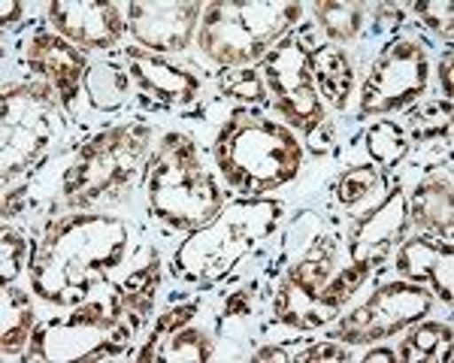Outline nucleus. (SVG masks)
Returning a JSON list of instances; mask_svg holds the SVG:
<instances>
[{
  "mask_svg": "<svg viewBox=\"0 0 454 363\" xmlns=\"http://www.w3.org/2000/svg\"><path fill=\"white\" fill-rule=\"evenodd\" d=\"M130 230L119 218L67 215L43 239L31 260L34 290L58 306H79L98 279L124 260Z\"/></svg>",
  "mask_w": 454,
  "mask_h": 363,
  "instance_id": "f257e3e1",
  "label": "nucleus"
},
{
  "mask_svg": "<svg viewBox=\"0 0 454 363\" xmlns=\"http://www.w3.org/2000/svg\"><path fill=\"white\" fill-rule=\"evenodd\" d=\"M215 158L224 179L233 188L263 194L294 179L300 161H303V149H300L297 136L276 121L239 109L218 136Z\"/></svg>",
  "mask_w": 454,
  "mask_h": 363,
  "instance_id": "f03ea898",
  "label": "nucleus"
},
{
  "mask_svg": "<svg viewBox=\"0 0 454 363\" xmlns=\"http://www.w3.org/2000/svg\"><path fill=\"white\" fill-rule=\"evenodd\" d=\"M279 203L273 200H239L218 209L203 228H197L176 254V270L188 282L224 279L261 239L279 221Z\"/></svg>",
  "mask_w": 454,
  "mask_h": 363,
  "instance_id": "7ed1b4c3",
  "label": "nucleus"
},
{
  "mask_svg": "<svg viewBox=\"0 0 454 363\" xmlns=\"http://www.w3.org/2000/svg\"><path fill=\"white\" fill-rule=\"evenodd\" d=\"M152 212L164 218L176 230L203 228L222 209V194L203 170L197 149L182 136L170 134L158 151V161L149 176Z\"/></svg>",
  "mask_w": 454,
  "mask_h": 363,
  "instance_id": "20e7f679",
  "label": "nucleus"
},
{
  "mask_svg": "<svg viewBox=\"0 0 454 363\" xmlns=\"http://www.w3.org/2000/svg\"><path fill=\"white\" fill-rule=\"evenodd\" d=\"M300 19V4H209L197 42L212 61L246 64Z\"/></svg>",
  "mask_w": 454,
  "mask_h": 363,
  "instance_id": "39448f33",
  "label": "nucleus"
},
{
  "mask_svg": "<svg viewBox=\"0 0 454 363\" xmlns=\"http://www.w3.org/2000/svg\"><path fill=\"white\" fill-rule=\"evenodd\" d=\"M145 149H149L145 127H115L100 134L79 151V161L64 185L67 200L85 206V203L113 197L121 188L134 185L143 170Z\"/></svg>",
  "mask_w": 454,
  "mask_h": 363,
  "instance_id": "423d86ee",
  "label": "nucleus"
},
{
  "mask_svg": "<svg viewBox=\"0 0 454 363\" xmlns=\"http://www.w3.org/2000/svg\"><path fill=\"white\" fill-rule=\"evenodd\" d=\"M61 130L49 85H12L4 94V182L31 166Z\"/></svg>",
  "mask_w": 454,
  "mask_h": 363,
  "instance_id": "0eeeda50",
  "label": "nucleus"
},
{
  "mask_svg": "<svg viewBox=\"0 0 454 363\" xmlns=\"http://www.w3.org/2000/svg\"><path fill=\"white\" fill-rule=\"evenodd\" d=\"M263 76L276 94V109L300 130H312L325 119L318 89L312 79V58L303 42L294 36H285L279 46L263 61Z\"/></svg>",
  "mask_w": 454,
  "mask_h": 363,
  "instance_id": "6e6552de",
  "label": "nucleus"
},
{
  "mask_svg": "<svg viewBox=\"0 0 454 363\" xmlns=\"http://www.w3.org/2000/svg\"><path fill=\"white\" fill-rule=\"evenodd\" d=\"M430 312V294L421 285H409V282H391V285L379 288L376 294L355 309L336 330L342 343H372V339L391 336L403 327L421 321Z\"/></svg>",
  "mask_w": 454,
  "mask_h": 363,
  "instance_id": "1a4fd4ad",
  "label": "nucleus"
},
{
  "mask_svg": "<svg viewBox=\"0 0 454 363\" xmlns=\"http://www.w3.org/2000/svg\"><path fill=\"white\" fill-rule=\"evenodd\" d=\"M427 85V55L419 42L403 40L391 46L376 70L367 76L361 94L364 115L372 112H391V109H403L409 100H415Z\"/></svg>",
  "mask_w": 454,
  "mask_h": 363,
  "instance_id": "9d476101",
  "label": "nucleus"
},
{
  "mask_svg": "<svg viewBox=\"0 0 454 363\" xmlns=\"http://www.w3.org/2000/svg\"><path fill=\"white\" fill-rule=\"evenodd\" d=\"M333 245H327L325 251H312V258L300 260L291 270L279 297H276L279 321L291 327H303V330H312V327L331 321V315L325 309V288L333 279Z\"/></svg>",
  "mask_w": 454,
  "mask_h": 363,
  "instance_id": "9b49d317",
  "label": "nucleus"
},
{
  "mask_svg": "<svg viewBox=\"0 0 454 363\" xmlns=\"http://www.w3.org/2000/svg\"><path fill=\"white\" fill-rule=\"evenodd\" d=\"M200 16L197 4H130L128 25L143 46L155 52H182Z\"/></svg>",
  "mask_w": 454,
  "mask_h": 363,
  "instance_id": "f8f14e48",
  "label": "nucleus"
},
{
  "mask_svg": "<svg viewBox=\"0 0 454 363\" xmlns=\"http://www.w3.org/2000/svg\"><path fill=\"white\" fill-rule=\"evenodd\" d=\"M58 34L88 49L113 46L121 36V12L115 4H98V0H58L49 6Z\"/></svg>",
  "mask_w": 454,
  "mask_h": 363,
  "instance_id": "ddd939ff",
  "label": "nucleus"
},
{
  "mask_svg": "<svg viewBox=\"0 0 454 363\" xmlns=\"http://www.w3.org/2000/svg\"><path fill=\"white\" fill-rule=\"evenodd\" d=\"M406 218L409 215H406L403 191L394 188L391 197H387L370 218H364L361 228L355 230V236H351V260H355V264H367V266L382 260L385 254L391 251V245L403 236Z\"/></svg>",
  "mask_w": 454,
  "mask_h": 363,
  "instance_id": "4468645a",
  "label": "nucleus"
},
{
  "mask_svg": "<svg viewBox=\"0 0 454 363\" xmlns=\"http://www.w3.org/2000/svg\"><path fill=\"white\" fill-rule=\"evenodd\" d=\"M27 64H31V70H36L40 76H46L52 82V89L61 94L64 104H70L85 73L82 52H76L64 36L40 34L27 46Z\"/></svg>",
  "mask_w": 454,
  "mask_h": 363,
  "instance_id": "2eb2a0df",
  "label": "nucleus"
},
{
  "mask_svg": "<svg viewBox=\"0 0 454 363\" xmlns=\"http://www.w3.org/2000/svg\"><path fill=\"white\" fill-rule=\"evenodd\" d=\"M397 270L412 282H427L436 290L439 300L451 303L454 297V258L449 245L430 243V239H412V243L403 245V251L397 254Z\"/></svg>",
  "mask_w": 454,
  "mask_h": 363,
  "instance_id": "dca6fc26",
  "label": "nucleus"
},
{
  "mask_svg": "<svg viewBox=\"0 0 454 363\" xmlns=\"http://www.w3.org/2000/svg\"><path fill=\"white\" fill-rule=\"evenodd\" d=\"M128 70L143 91L155 94V97L164 100V104H192L197 89H200L197 76H192L188 70L176 67V64L164 61V58H155V55L130 52Z\"/></svg>",
  "mask_w": 454,
  "mask_h": 363,
  "instance_id": "f3484780",
  "label": "nucleus"
},
{
  "mask_svg": "<svg viewBox=\"0 0 454 363\" xmlns=\"http://www.w3.org/2000/svg\"><path fill=\"white\" fill-rule=\"evenodd\" d=\"M412 218L424 230L449 236L454 209H451V182L449 179H427L412 194Z\"/></svg>",
  "mask_w": 454,
  "mask_h": 363,
  "instance_id": "a211bd4d",
  "label": "nucleus"
},
{
  "mask_svg": "<svg viewBox=\"0 0 454 363\" xmlns=\"http://www.w3.org/2000/svg\"><path fill=\"white\" fill-rule=\"evenodd\" d=\"M312 79H315V85H318V94L333 109L346 106V100L351 94V79H355L351 76V64L346 52L321 46L312 58Z\"/></svg>",
  "mask_w": 454,
  "mask_h": 363,
  "instance_id": "6ab92c4d",
  "label": "nucleus"
},
{
  "mask_svg": "<svg viewBox=\"0 0 454 363\" xmlns=\"http://www.w3.org/2000/svg\"><path fill=\"white\" fill-rule=\"evenodd\" d=\"M394 360L406 363H442L451 360V327L445 324H424L415 327L394 354Z\"/></svg>",
  "mask_w": 454,
  "mask_h": 363,
  "instance_id": "aec40b11",
  "label": "nucleus"
},
{
  "mask_svg": "<svg viewBox=\"0 0 454 363\" xmlns=\"http://www.w3.org/2000/svg\"><path fill=\"white\" fill-rule=\"evenodd\" d=\"M85 89L98 109H119L130 97V79L113 64H98V67L88 70Z\"/></svg>",
  "mask_w": 454,
  "mask_h": 363,
  "instance_id": "412c9836",
  "label": "nucleus"
},
{
  "mask_svg": "<svg viewBox=\"0 0 454 363\" xmlns=\"http://www.w3.org/2000/svg\"><path fill=\"white\" fill-rule=\"evenodd\" d=\"M34 324V309L27 303L25 294H19L16 288L4 285V354H16L25 345L27 333Z\"/></svg>",
  "mask_w": 454,
  "mask_h": 363,
  "instance_id": "4be33fe9",
  "label": "nucleus"
},
{
  "mask_svg": "<svg viewBox=\"0 0 454 363\" xmlns=\"http://www.w3.org/2000/svg\"><path fill=\"white\" fill-rule=\"evenodd\" d=\"M315 16L321 27L333 36V40H351L361 31L364 6L361 4H315Z\"/></svg>",
  "mask_w": 454,
  "mask_h": 363,
  "instance_id": "5701e85b",
  "label": "nucleus"
},
{
  "mask_svg": "<svg viewBox=\"0 0 454 363\" xmlns=\"http://www.w3.org/2000/svg\"><path fill=\"white\" fill-rule=\"evenodd\" d=\"M158 360H209V339L194 327H185L176 333L167 351L158 354Z\"/></svg>",
  "mask_w": 454,
  "mask_h": 363,
  "instance_id": "b1692460",
  "label": "nucleus"
},
{
  "mask_svg": "<svg viewBox=\"0 0 454 363\" xmlns=\"http://www.w3.org/2000/svg\"><path fill=\"white\" fill-rule=\"evenodd\" d=\"M367 145H370V155L382 164H391L406 151V136L397 125H376L370 127L367 134Z\"/></svg>",
  "mask_w": 454,
  "mask_h": 363,
  "instance_id": "393cba45",
  "label": "nucleus"
},
{
  "mask_svg": "<svg viewBox=\"0 0 454 363\" xmlns=\"http://www.w3.org/2000/svg\"><path fill=\"white\" fill-rule=\"evenodd\" d=\"M376 182H379V176H376V170H372V166H357V170H351V173L342 176L340 200L346 203V206H355V203H361L372 191V188H376Z\"/></svg>",
  "mask_w": 454,
  "mask_h": 363,
  "instance_id": "a878e982",
  "label": "nucleus"
},
{
  "mask_svg": "<svg viewBox=\"0 0 454 363\" xmlns=\"http://www.w3.org/2000/svg\"><path fill=\"white\" fill-rule=\"evenodd\" d=\"M419 16L434 27L436 34L451 36L454 27V6L449 0H427V4H419Z\"/></svg>",
  "mask_w": 454,
  "mask_h": 363,
  "instance_id": "bb28decb",
  "label": "nucleus"
},
{
  "mask_svg": "<svg viewBox=\"0 0 454 363\" xmlns=\"http://www.w3.org/2000/svg\"><path fill=\"white\" fill-rule=\"evenodd\" d=\"M224 91L237 94V97H243V100H261V94H263L252 70H239L233 79H224Z\"/></svg>",
  "mask_w": 454,
  "mask_h": 363,
  "instance_id": "cd10ccee",
  "label": "nucleus"
},
{
  "mask_svg": "<svg viewBox=\"0 0 454 363\" xmlns=\"http://www.w3.org/2000/svg\"><path fill=\"white\" fill-rule=\"evenodd\" d=\"M21 251H25V245H21L16 230H4V282L16 279Z\"/></svg>",
  "mask_w": 454,
  "mask_h": 363,
  "instance_id": "c85d7f7f",
  "label": "nucleus"
},
{
  "mask_svg": "<svg viewBox=\"0 0 454 363\" xmlns=\"http://www.w3.org/2000/svg\"><path fill=\"white\" fill-rule=\"evenodd\" d=\"M194 309H197V306H182V309H173L170 315L160 318V321H158V330H155V336H152V343H155L158 336H164V333H170V330H179V327H185L188 318L194 315ZM152 343H149V345H152Z\"/></svg>",
  "mask_w": 454,
  "mask_h": 363,
  "instance_id": "c756f323",
  "label": "nucleus"
},
{
  "mask_svg": "<svg viewBox=\"0 0 454 363\" xmlns=\"http://www.w3.org/2000/svg\"><path fill=\"white\" fill-rule=\"evenodd\" d=\"M348 354L346 351H340V348H333V345H318V348H312L309 354H300V360L303 363H309V360H346Z\"/></svg>",
  "mask_w": 454,
  "mask_h": 363,
  "instance_id": "7c9ffc66",
  "label": "nucleus"
},
{
  "mask_svg": "<svg viewBox=\"0 0 454 363\" xmlns=\"http://www.w3.org/2000/svg\"><path fill=\"white\" fill-rule=\"evenodd\" d=\"M442 89H445V97H451V58L442 61Z\"/></svg>",
  "mask_w": 454,
  "mask_h": 363,
  "instance_id": "2f4dec72",
  "label": "nucleus"
},
{
  "mask_svg": "<svg viewBox=\"0 0 454 363\" xmlns=\"http://www.w3.org/2000/svg\"><path fill=\"white\" fill-rule=\"evenodd\" d=\"M237 312H248V303H246V297H243V294L233 297L231 306H227V315H237Z\"/></svg>",
  "mask_w": 454,
  "mask_h": 363,
  "instance_id": "473e14b6",
  "label": "nucleus"
},
{
  "mask_svg": "<svg viewBox=\"0 0 454 363\" xmlns=\"http://www.w3.org/2000/svg\"><path fill=\"white\" fill-rule=\"evenodd\" d=\"M19 19V4H10L6 0L4 4V25H10V21H16Z\"/></svg>",
  "mask_w": 454,
  "mask_h": 363,
  "instance_id": "72a5a7b5",
  "label": "nucleus"
},
{
  "mask_svg": "<svg viewBox=\"0 0 454 363\" xmlns=\"http://www.w3.org/2000/svg\"><path fill=\"white\" fill-rule=\"evenodd\" d=\"M367 360L372 363V360H394V354L391 351H385V348H382V351H370L367 354Z\"/></svg>",
  "mask_w": 454,
  "mask_h": 363,
  "instance_id": "f704fd0d",
  "label": "nucleus"
}]
</instances>
